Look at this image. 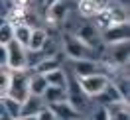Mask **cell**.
<instances>
[{
  "mask_svg": "<svg viewBox=\"0 0 130 120\" xmlns=\"http://www.w3.org/2000/svg\"><path fill=\"white\" fill-rule=\"evenodd\" d=\"M91 20H93V24H95V28H97L99 32H103V30H106L108 26H112V24L128 22V12H126V8H124L122 4L110 0L105 10L99 12L97 16H93Z\"/></svg>",
  "mask_w": 130,
  "mask_h": 120,
  "instance_id": "cell-1",
  "label": "cell"
},
{
  "mask_svg": "<svg viewBox=\"0 0 130 120\" xmlns=\"http://www.w3.org/2000/svg\"><path fill=\"white\" fill-rule=\"evenodd\" d=\"M63 45H65V53H67L69 59H95V53H97V47L85 43L75 33H65Z\"/></svg>",
  "mask_w": 130,
  "mask_h": 120,
  "instance_id": "cell-2",
  "label": "cell"
},
{
  "mask_svg": "<svg viewBox=\"0 0 130 120\" xmlns=\"http://www.w3.org/2000/svg\"><path fill=\"white\" fill-rule=\"evenodd\" d=\"M28 95H30V71L28 69H14V71H10L8 96L22 102Z\"/></svg>",
  "mask_w": 130,
  "mask_h": 120,
  "instance_id": "cell-3",
  "label": "cell"
},
{
  "mask_svg": "<svg viewBox=\"0 0 130 120\" xmlns=\"http://www.w3.org/2000/svg\"><path fill=\"white\" fill-rule=\"evenodd\" d=\"M6 67L10 71L28 69V49L16 40H10L6 43Z\"/></svg>",
  "mask_w": 130,
  "mask_h": 120,
  "instance_id": "cell-4",
  "label": "cell"
},
{
  "mask_svg": "<svg viewBox=\"0 0 130 120\" xmlns=\"http://www.w3.org/2000/svg\"><path fill=\"white\" fill-rule=\"evenodd\" d=\"M79 81V87L85 95L89 96V98H95V96L106 87V83H108V77H106L105 73H93V75H83V77H77Z\"/></svg>",
  "mask_w": 130,
  "mask_h": 120,
  "instance_id": "cell-5",
  "label": "cell"
},
{
  "mask_svg": "<svg viewBox=\"0 0 130 120\" xmlns=\"http://www.w3.org/2000/svg\"><path fill=\"white\" fill-rule=\"evenodd\" d=\"M128 41H118V43H108V51L106 55L101 59L105 63L112 65V67H124L128 63Z\"/></svg>",
  "mask_w": 130,
  "mask_h": 120,
  "instance_id": "cell-6",
  "label": "cell"
},
{
  "mask_svg": "<svg viewBox=\"0 0 130 120\" xmlns=\"http://www.w3.org/2000/svg\"><path fill=\"white\" fill-rule=\"evenodd\" d=\"M128 36H130L128 22H122V24H112V26H108L106 30H103V32H101V40L108 45V43L128 41Z\"/></svg>",
  "mask_w": 130,
  "mask_h": 120,
  "instance_id": "cell-7",
  "label": "cell"
},
{
  "mask_svg": "<svg viewBox=\"0 0 130 120\" xmlns=\"http://www.w3.org/2000/svg\"><path fill=\"white\" fill-rule=\"evenodd\" d=\"M65 89H67V100L73 104L77 110H83V106H87V104H85V98H89V96L81 91L79 81H77L75 75H67V85H65Z\"/></svg>",
  "mask_w": 130,
  "mask_h": 120,
  "instance_id": "cell-8",
  "label": "cell"
},
{
  "mask_svg": "<svg viewBox=\"0 0 130 120\" xmlns=\"http://www.w3.org/2000/svg\"><path fill=\"white\" fill-rule=\"evenodd\" d=\"M71 67H73L75 77L93 75V73H105L103 63H101V61H95V59H71Z\"/></svg>",
  "mask_w": 130,
  "mask_h": 120,
  "instance_id": "cell-9",
  "label": "cell"
},
{
  "mask_svg": "<svg viewBox=\"0 0 130 120\" xmlns=\"http://www.w3.org/2000/svg\"><path fill=\"white\" fill-rule=\"evenodd\" d=\"M49 108H51V112H53V116H55V120H67V118H81V110H77L73 104L69 102L67 98L65 100H59V102H51L47 104Z\"/></svg>",
  "mask_w": 130,
  "mask_h": 120,
  "instance_id": "cell-10",
  "label": "cell"
},
{
  "mask_svg": "<svg viewBox=\"0 0 130 120\" xmlns=\"http://www.w3.org/2000/svg\"><path fill=\"white\" fill-rule=\"evenodd\" d=\"M108 2L110 0H79L77 2V8H79V14L83 18H93L97 16L99 12H103V10L108 6Z\"/></svg>",
  "mask_w": 130,
  "mask_h": 120,
  "instance_id": "cell-11",
  "label": "cell"
},
{
  "mask_svg": "<svg viewBox=\"0 0 130 120\" xmlns=\"http://www.w3.org/2000/svg\"><path fill=\"white\" fill-rule=\"evenodd\" d=\"M108 120H128L130 116V108H128V100H114V102H106L105 104Z\"/></svg>",
  "mask_w": 130,
  "mask_h": 120,
  "instance_id": "cell-12",
  "label": "cell"
},
{
  "mask_svg": "<svg viewBox=\"0 0 130 120\" xmlns=\"http://www.w3.org/2000/svg\"><path fill=\"white\" fill-rule=\"evenodd\" d=\"M43 98L38 95H28L22 100V108H20V118H34L36 116V112L40 110L41 106H43Z\"/></svg>",
  "mask_w": 130,
  "mask_h": 120,
  "instance_id": "cell-13",
  "label": "cell"
},
{
  "mask_svg": "<svg viewBox=\"0 0 130 120\" xmlns=\"http://www.w3.org/2000/svg\"><path fill=\"white\" fill-rule=\"evenodd\" d=\"M67 10H69V0H57L51 6H47V22L51 24H59L63 22L67 16Z\"/></svg>",
  "mask_w": 130,
  "mask_h": 120,
  "instance_id": "cell-14",
  "label": "cell"
},
{
  "mask_svg": "<svg viewBox=\"0 0 130 120\" xmlns=\"http://www.w3.org/2000/svg\"><path fill=\"white\" fill-rule=\"evenodd\" d=\"M45 41H47V32L38 26V28H34L32 33H30V40H28L26 49H28V51H41L43 45H45Z\"/></svg>",
  "mask_w": 130,
  "mask_h": 120,
  "instance_id": "cell-15",
  "label": "cell"
},
{
  "mask_svg": "<svg viewBox=\"0 0 130 120\" xmlns=\"http://www.w3.org/2000/svg\"><path fill=\"white\" fill-rule=\"evenodd\" d=\"M41 98H43V102H45V104L65 100V98H67V89H65V87H57V85H47L45 91L41 93Z\"/></svg>",
  "mask_w": 130,
  "mask_h": 120,
  "instance_id": "cell-16",
  "label": "cell"
},
{
  "mask_svg": "<svg viewBox=\"0 0 130 120\" xmlns=\"http://www.w3.org/2000/svg\"><path fill=\"white\" fill-rule=\"evenodd\" d=\"M75 36H77V38H81L85 43H89V45H93V47H97V41L101 40V32L95 28V24H85V26H81V30L75 33Z\"/></svg>",
  "mask_w": 130,
  "mask_h": 120,
  "instance_id": "cell-17",
  "label": "cell"
},
{
  "mask_svg": "<svg viewBox=\"0 0 130 120\" xmlns=\"http://www.w3.org/2000/svg\"><path fill=\"white\" fill-rule=\"evenodd\" d=\"M95 98H97L101 104H106V102H114V100H120L122 95L118 93V89L114 87V83H112V81H108V83H106V87L103 89V91H101V93H99ZM124 100H126V98H124Z\"/></svg>",
  "mask_w": 130,
  "mask_h": 120,
  "instance_id": "cell-18",
  "label": "cell"
},
{
  "mask_svg": "<svg viewBox=\"0 0 130 120\" xmlns=\"http://www.w3.org/2000/svg\"><path fill=\"white\" fill-rule=\"evenodd\" d=\"M57 67H61V61L57 59V55H47V57H41L40 61L34 65V71L45 75V73L53 71V69H57Z\"/></svg>",
  "mask_w": 130,
  "mask_h": 120,
  "instance_id": "cell-19",
  "label": "cell"
},
{
  "mask_svg": "<svg viewBox=\"0 0 130 120\" xmlns=\"http://www.w3.org/2000/svg\"><path fill=\"white\" fill-rule=\"evenodd\" d=\"M2 100V106H4V110H6V116L12 120L20 118V108H22V102L20 100H16V98H12V96H2L0 98Z\"/></svg>",
  "mask_w": 130,
  "mask_h": 120,
  "instance_id": "cell-20",
  "label": "cell"
},
{
  "mask_svg": "<svg viewBox=\"0 0 130 120\" xmlns=\"http://www.w3.org/2000/svg\"><path fill=\"white\" fill-rule=\"evenodd\" d=\"M45 87H47V81H45V77L41 73H36V71L30 73V95L41 96V93L45 91Z\"/></svg>",
  "mask_w": 130,
  "mask_h": 120,
  "instance_id": "cell-21",
  "label": "cell"
},
{
  "mask_svg": "<svg viewBox=\"0 0 130 120\" xmlns=\"http://www.w3.org/2000/svg\"><path fill=\"white\" fill-rule=\"evenodd\" d=\"M43 77L47 81V85H57V87H65V85H67V73H65L61 67H57L53 71L45 73Z\"/></svg>",
  "mask_w": 130,
  "mask_h": 120,
  "instance_id": "cell-22",
  "label": "cell"
},
{
  "mask_svg": "<svg viewBox=\"0 0 130 120\" xmlns=\"http://www.w3.org/2000/svg\"><path fill=\"white\" fill-rule=\"evenodd\" d=\"M32 26H28V24H16L14 26V40L18 41V43H22V45H28V40H30V33H32Z\"/></svg>",
  "mask_w": 130,
  "mask_h": 120,
  "instance_id": "cell-23",
  "label": "cell"
},
{
  "mask_svg": "<svg viewBox=\"0 0 130 120\" xmlns=\"http://www.w3.org/2000/svg\"><path fill=\"white\" fill-rule=\"evenodd\" d=\"M8 85H10V69L0 67V98L8 95Z\"/></svg>",
  "mask_w": 130,
  "mask_h": 120,
  "instance_id": "cell-24",
  "label": "cell"
},
{
  "mask_svg": "<svg viewBox=\"0 0 130 120\" xmlns=\"http://www.w3.org/2000/svg\"><path fill=\"white\" fill-rule=\"evenodd\" d=\"M10 40H14V26L8 24V22H4V24L0 26V43L6 45Z\"/></svg>",
  "mask_w": 130,
  "mask_h": 120,
  "instance_id": "cell-25",
  "label": "cell"
},
{
  "mask_svg": "<svg viewBox=\"0 0 130 120\" xmlns=\"http://www.w3.org/2000/svg\"><path fill=\"white\" fill-rule=\"evenodd\" d=\"M32 4H34V0H12V6L22 8V10H30Z\"/></svg>",
  "mask_w": 130,
  "mask_h": 120,
  "instance_id": "cell-26",
  "label": "cell"
},
{
  "mask_svg": "<svg viewBox=\"0 0 130 120\" xmlns=\"http://www.w3.org/2000/svg\"><path fill=\"white\" fill-rule=\"evenodd\" d=\"M93 118H103V120H108V114H106L105 104H99V106H97V110L93 112Z\"/></svg>",
  "mask_w": 130,
  "mask_h": 120,
  "instance_id": "cell-27",
  "label": "cell"
},
{
  "mask_svg": "<svg viewBox=\"0 0 130 120\" xmlns=\"http://www.w3.org/2000/svg\"><path fill=\"white\" fill-rule=\"evenodd\" d=\"M0 67H6V45L0 43Z\"/></svg>",
  "mask_w": 130,
  "mask_h": 120,
  "instance_id": "cell-28",
  "label": "cell"
},
{
  "mask_svg": "<svg viewBox=\"0 0 130 120\" xmlns=\"http://www.w3.org/2000/svg\"><path fill=\"white\" fill-rule=\"evenodd\" d=\"M6 12H8V6H6V2H4V0H0V16L6 18Z\"/></svg>",
  "mask_w": 130,
  "mask_h": 120,
  "instance_id": "cell-29",
  "label": "cell"
},
{
  "mask_svg": "<svg viewBox=\"0 0 130 120\" xmlns=\"http://www.w3.org/2000/svg\"><path fill=\"white\" fill-rule=\"evenodd\" d=\"M53 2H57V0H45V2H43V6H45V8H47V6H51V4H53Z\"/></svg>",
  "mask_w": 130,
  "mask_h": 120,
  "instance_id": "cell-30",
  "label": "cell"
},
{
  "mask_svg": "<svg viewBox=\"0 0 130 120\" xmlns=\"http://www.w3.org/2000/svg\"><path fill=\"white\" fill-rule=\"evenodd\" d=\"M4 22H6V18H4V16H0V26L4 24Z\"/></svg>",
  "mask_w": 130,
  "mask_h": 120,
  "instance_id": "cell-31",
  "label": "cell"
},
{
  "mask_svg": "<svg viewBox=\"0 0 130 120\" xmlns=\"http://www.w3.org/2000/svg\"><path fill=\"white\" fill-rule=\"evenodd\" d=\"M34 2H38V4H43V2H45V0H34Z\"/></svg>",
  "mask_w": 130,
  "mask_h": 120,
  "instance_id": "cell-32",
  "label": "cell"
},
{
  "mask_svg": "<svg viewBox=\"0 0 130 120\" xmlns=\"http://www.w3.org/2000/svg\"><path fill=\"white\" fill-rule=\"evenodd\" d=\"M69 2H79V0H69Z\"/></svg>",
  "mask_w": 130,
  "mask_h": 120,
  "instance_id": "cell-33",
  "label": "cell"
}]
</instances>
